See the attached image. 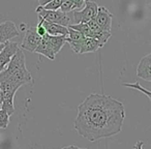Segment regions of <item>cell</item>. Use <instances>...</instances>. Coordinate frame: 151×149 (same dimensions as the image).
<instances>
[{"label":"cell","mask_w":151,"mask_h":149,"mask_svg":"<svg viewBox=\"0 0 151 149\" xmlns=\"http://www.w3.org/2000/svg\"><path fill=\"white\" fill-rule=\"evenodd\" d=\"M75 130L90 142L107 139L122 130L125 110L121 101L106 94H90L77 108Z\"/></svg>","instance_id":"1"},{"label":"cell","mask_w":151,"mask_h":149,"mask_svg":"<svg viewBox=\"0 0 151 149\" xmlns=\"http://www.w3.org/2000/svg\"><path fill=\"white\" fill-rule=\"evenodd\" d=\"M3 81H11L14 83H18L22 86L33 83L32 75L26 66L25 55L21 49H19L12 57L5 69L0 73V82Z\"/></svg>","instance_id":"2"},{"label":"cell","mask_w":151,"mask_h":149,"mask_svg":"<svg viewBox=\"0 0 151 149\" xmlns=\"http://www.w3.org/2000/svg\"><path fill=\"white\" fill-rule=\"evenodd\" d=\"M36 14L38 15V19L44 20L49 23L58 24V25L67 27L70 23V18L68 17L67 14H64L60 12L59 9L57 11H46L42 6H38L35 9Z\"/></svg>","instance_id":"3"},{"label":"cell","mask_w":151,"mask_h":149,"mask_svg":"<svg viewBox=\"0 0 151 149\" xmlns=\"http://www.w3.org/2000/svg\"><path fill=\"white\" fill-rule=\"evenodd\" d=\"M99 5L94 1L86 0L83 9L81 11H76L73 13V19L77 24L79 23H88L90 20L94 19L97 13Z\"/></svg>","instance_id":"4"},{"label":"cell","mask_w":151,"mask_h":149,"mask_svg":"<svg viewBox=\"0 0 151 149\" xmlns=\"http://www.w3.org/2000/svg\"><path fill=\"white\" fill-rule=\"evenodd\" d=\"M40 40L42 37L37 34L35 27H29L25 30V37L22 42L21 48L29 51V52H34L35 49L37 48Z\"/></svg>","instance_id":"5"},{"label":"cell","mask_w":151,"mask_h":149,"mask_svg":"<svg viewBox=\"0 0 151 149\" xmlns=\"http://www.w3.org/2000/svg\"><path fill=\"white\" fill-rule=\"evenodd\" d=\"M112 15L109 12V9L105 6H99L97 9V13L95 16L94 20L97 23V25L99 26L103 31H108L111 32V28H112Z\"/></svg>","instance_id":"6"},{"label":"cell","mask_w":151,"mask_h":149,"mask_svg":"<svg viewBox=\"0 0 151 149\" xmlns=\"http://www.w3.org/2000/svg\"><path fill=\"white\" fill-rule=\"evenodd\" d=\"M19 50L18 44L14 42H6L4 44V47L0 51V73L5 69L7 64L11 61L12 57L16 54V52Z\"/></svg>","instance_id":"7"},{"label":"cell","mask_w":151,"mask_h":149,"mask_svg":"<svg viewBox=\"0 0 151 149\" xmlns=\"http://www.w3.org/2000/svg\"><path fill=\"white\" fill-rule=\"evenodd\" d=\"M17 36H19V31L14 22L6 21L0 24V45L5 44Z\"/></svg>","instance_id":"8"},{"label":"cell","mask_w":151,"mask_h":149,"mask_svg":"<svg viewBox=\"0 0 151 149\" xmlns=\"http://www.w3.org/2000/svg\"><path fill=\"white\" fill-rule=\"evenodd\" d=\"M137 76L143 80L150 82L151 81V55L148 54L140 60L137 68Z\"/></svg>","instance_id":"9"},{"label":"cell","mask_w":151,"mask_h":149,"mask_svg":"<svg viewBox=\"0 0 151 149\" xmlns=\"http://www.w3.org/2000/svg\"><path fill=\"white\" fill-rule=\"evenodd\" d=\"M85 40V36L77 30H73L68 27V33L66 35V42H68L71 50L75 53L80 54L82 44Z\"/></svg>","instance_id":"10"},{"label":"cell","mask_w":151,"mask_h":149,"mask_svg":"<svg viewBox=\"0 0 151 149\" xmlns=\"http://www.w3.org/2000/svg\"><path fill=\"white\" fill-rule=\"evenodd\" d=\"M35 53H38V54L42 55V56L47 57L48 59L50 60H54L55 59V55L53 53V50L51 48V45L49 42V40H48V34L44 35L40 40V44H38L37 48L35 49L34 51Z\"/></svg>","instance_id":"11"},{"label":"cell","mask_w":151,"mask_h":149,"mask_svg":"<svg viewBox=\"0 0 151 149\" xmlns=\"http://www.w3.org/2000/svg\"><path fill=\"white\" fill-rule=\"evenodd\" d=\"M44 25L45 29H46L47 34L51 36H58V35H63L66 36L68 33V28L64 27V26L58 25V24H54V23H49L46 22L44 20H40Z\"/></svg>","instance_id":"12"},{"label":"cell","mask_w":151,"mask_h":149,"mask_svg":"<svg viewBox=\"0 0 151 149\" xmlns=\"http://www.w3.org/2000/svg\"><path fill=\"white\" fill-rule=\"evenodd\" d=\"M103 45L96 40L95 38H91V37H85L84 42L82 44L80 50V54H84V53H92L95 51L99 50V49L103 48Z\"/></svg>","instance_id":"13"},{"label":"cell","mask_w":151,"mask_h":149,"mask_svg":"<svg viewBox=\"0 0 151 149\" xmlns=\"http://www.w3.org/2000/svg\"><path fill=\"white\" fill-rule=\"evenodd\" d=\"M48 40L51 45V48L53 50V53L56 56L57 53L60 52V50L63 48V46L66 42V36L58 35V36H51L48 34Z\"/></svg>","instance_id":"14"},{"label":"cell","mask_w":151,"mask_h":149,"mask_svg":"<svg viewBox=\"0 0 151 149\" xmlns=\"http://www.w3.org/2000/svg\"><path fill=\"white\" fill-rule=\"evenodd\" d=\"M122 86L128 87V88H132V89H134V90L140 91V92L146 94L147 97H148V99H151V92L148 90V89H146V88H144V87L141 86V84L139 82H136L134 84H127V83H123V84H122Z\"/></svg>","instance_id":"15"},{"label":"cell","mask_w":151,"mask_h":149,"mask_svg":"<svg viewBox=\"0 0 151 149\" xmlns=\"http://www.w3.org/2000/svg\"><path fill=\"white\" fill-rule=\"evenodd\" d=\"M73 9H76L73 0H63L62 3H61V5H60L59 11L62 12V13H64V14H67L68 12L73 11Z\"/></svg>","instance_id":"16"},{"label":"cell","mask_w":151,"mask_h":149,"mask_svg":"<svg viewBox=\"0 0 151 149\" xmlns=\"http://www.w3.org/2000/svg\"><path fill=\"white\" fill-rule=\"evenodd\" d=\"M9 118L11 116L4 111L0 109V130H5L9 124Z\"/></svg>","instance_id":"17"},{"label":"cell","mask_w":151,"mask_h":149,"mask_svg":"<svg viewBox=\"0 0 151 149\" xmlns=\"http://www.w3.org/2000/svg\"><path fill=\"white\" fill-rule=\"evenodd\" d=\"M35 30H36V32H37V34L40 36V37H42V36L47 34L46 29H45L44 25H42V21H40V23H38L37 26L35 27Z\"/></svg>","instance_id":"18"},{"label":"cell","mask_w":151,"mask_h":149,"mask_svg":"<svg viewBox=\"0 0 151 149\" xmlns=\"http://www.w3.org/2000/svg\"><path fill=\"white\" fill-rule=\"evenodd\" d=\"M85 1L86 0H73V2H75V5H76V9H83L85 4Z\"/></svg>","instance_id":"19"},{"label":"cell","mask_w":151,"mask_h":149,"mask_svg":"<svg viewBox=\"0 0 151 149\" xmlns=\"http://www.w3.org/2000/svg\"><path fill=\"white\" fill-rule=\"evenodd\" d=\"M143 146H144V142H143V141H138V142L134 144V149H143Z\"/></svg>","instance_id":"20"},{"label":"cell","mask_w":151,"mask_h":149,"mask_svg":"<svg viewBox=\"0 0 151 149\" xmlns=\"http://www.w3.org/2000/svg\"><path fill=\"white\" fill-rule=\"evenodd\" d=\"M52 0H38V3H40V6H45V5H47Z\"/></svg>","instance_id":"21"},{"label":"cell","mask_w":151,"mask_h":149,"mask_svg":"<svg viewBox=\"0 0 151 149\" xmlns=\"http://www.w3.org/2000/svg\"><path fill=\"white\" fill-rule=\"evenodd\" d=\"M61 149H84V148H80V147L75 146V145H69V146H65Z\"/></svg>","instance_id":"22"},{"label":"cell","mask_w":151,"mask_h":149,"mask_svg":"<svg viewBox=\"0 0 151 149\" xmlns=\"http://www.w3.org/2000/svg\"><path fill=\"white\" fill-rule=\"evenodd\" d=\"M3 47H4V44H2V45H0V51L2 50V49H3Z\"/></svg>","instance_id":"23"}]
</instances>
